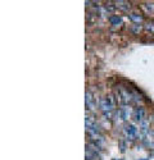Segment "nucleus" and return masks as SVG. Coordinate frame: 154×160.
<instances>
[{
  "label": "nucleus",
  "mask_w": 154,
  "mask_h": 160,
  "mask_svg": "<svg viewBox=\"0 0 154 160\" xmlns=\"http://www.w3.org/2000/svg\"><path fill=\"white\" fill-rule=\"evenodd\" d=\"M116 100L113 96H104L99 99V109L101 112V114L104 115L107 119H112L113 114L116 112Z\"/></svg>",
  "instance_id": "obj_1"
},
{
  "label": "nucleus",
  "mask_w": 154,
  "mask_h": 160,
  "mask_svg": "<svg viewBox=\"0 0 154 160\" xmlns=\"http://www.w3.org/2000/svg\"><path fill=\"white\" fill-rule=\"evenodd\" d=\"M116 96H117L116 99H117V101H118L121 105H128L130 102L134 101V99H132V92L128 91V88H125V87H122V86L118 87Z\"/></svg>",
  "instance_id": "obj_2"
},
{
  "label": "nucleus",
  "mask_w": 154,
  "mask_h": 160,
  "mask_svg": "<svg viewBox=\"0 0 154 160\" xmlns=\"http://www.w3.org/2000/svg\"><path fill=\"white\" fill-rule=\"evenodd\" d=\"M123 133H125V136H126V138L127 140H130V141H134V140H136L137 137H139V131H137V128L134 126V124H126L125 127H123Z\"/></svg>",
  "instance_id": "obj_3"
},
{
  "label": "nucleus",
  "mask_w": 154,
  "mask_h": 160,
  "mask_svg": "<svg viewBox=\"0 0 154 160\" xmlns=\"http://www.w3.org/2000/svg\"><path fill=\"white\" fill-rule=\"evenodd\" d=\"M149 126H150V118H145L143 122L140 123V128H139V135L141 138H144L148 136L149 133Z\"/></svg>",
  "instance_id": "obj_4"
},
{
  "label": "nucleus",
  "mask_w": 154,
  "mask_h": 160,
  "mask_svg": "<svg viewBox=\"0 0 154 160\" xmlns=\"http://www.w3.org/2000/svg\"><path fill=\"white\" fill-rule=\"evenodd\" d=\"M132 118L135 119V122H143L145 119V109L143 106H137V108L134 109V113H132Z\"/></svg>",
  "instance_id": "obj_5"
},
{
  "label": "nucleus",
  "mask_w": 154,
  "mask_h": 160,
  "mask_svg": "<svg viewBox=\"0 0 154 160\" xmlns=\"http://www.w3.org/2000/svg\"><path fill=\"white\" fill-rule=\"evenodd\" d=\"M85 104H86V108H87L89 110H91V112L95 110L94 96L91 95V92H90V91H86V94H85Z\"/></svg>",
  "instance_id": "obj_6"
},
{
  "label": "nucleus",
  "mask_w": 154,
  "mask_h": 160,
  "mask_svg": "<svg viewBox=\"0 0 154 160\" xmlns=\"http://www.w3.org/2000/svg\"><path fill=\"white\" fill-rule=\"evenodd\" d=\"M120 114H121V117H122V119L123 121H127V119H130V117H131V114L134 113V110H131V108L128 105H122L121 108H120V112H118Z\"/></svg>",
  "instance_id": "obj_7"
},
{
  "label": "nucleus",
  "mask_w": 154,
  "mask_h": 160,
  "mask_svg": "<svg viewBox=\"0 0 154 160\" xmlns=\"http://www.w3.org/2000/svg\"><path fill=\"white\" fill-rule=\"evenodd\" d=\"M114 5L116 8H118L123 12H128L131 9V3H128V2H122V0H120V2H114Z\"/></svg>",
  "instance_id": "obj_8"
},
{
  "label": "nucleus",
  "mask_w": 154,
  "mask_h": 160,
  "mask_svg": "<svg viewBox=\"0 0 154 160\" xmlns=\"http://www.w3.org/2000/svg\"><path fill=\"white\" fill-rule=\"evenodd\" d=\"M128 18L132 21L134 24H141L144 22V17L141 14H137V13H130V14H128Z\"/></svg>",
  "instance_id": "obj_9"
},
{
  "label": "nucleus",
  "mask_w": 154,
  "mask_h": 160,
  "mask_svg": "<svg viewBox=\"0 0 154 160\" xmlns=\"http://www.w3.org/2000/svg\"><path fill=\"white\" fill-rule=\"evenodd\" d=\"M109 22L112 26H114V27H120V26H122V18L121 16H117V14H113L109 17Z\"/></svg>",
  "instance_id": "obj_10"
},
{
  "label": "nucleus",
  "mask_w": 154,
  "mask_h": 160,
  "mask_svg": "<svg viewBox=\"0 0 154 160\" xmlns=\"http://www.w3.org/2000/svg\"><path fill=\"white\" fill-rule=\"evenodd\" d=\"M141 30H143V27H141V24H131L130 26V31L132 32V33H135V35H139L140 32H141Z\"/></svg>",
  "instance_id": "obj_11"
},
{
  "label": "nucleus",
  "mask_w": 154,
  "mask_h": 160,
  "mask_svg": "<svg viewBox=\"0 0 154 160\" xmlns=\"http://www.w3.org/2000/svg\"><path fill=\"white\" fill-rule=\"evenodd\" d=\"M144 28L148 32H150L151 35H154V22H146L145 26H144Z\"/></svg>",
  "instance_id": "obj_12"
},
{
  "label": "nucleus",
  "mask_w": 154,
  "mask_h": 160,
  "mask_svg": "<svg viewBox=\"0 0 154 160\" xmlns=\"http://www.w3.org/2000/svg\"><path fill=\"white\" fill-rule=\"evenodd\" d=\"M143 7L145 8V10L148 13H150V14H154V3H145Z\"/></svg>",
  "instance_id": "obj_13"
},
{
  "label": "nucleus",
  "mask_w": 154,
  "mask_h": 160,
  "mask_svg": "<svg viewBox=\"0 0 154 160\" xmlns=\"http://www.w3.org/2000/svg\"><path fill=\"white\" fill-rule=\"evenodd\" d=\"M113 160H118V159H113Z\"/></svg>",
  "instance_id": "obj_14"
},
{
  "label": "nucleus",
  "mask_w": 154,
  "mask_h": 160,
  "mask_svg": "<svg viewBox=\"0 0 154 160\" xmlns=\"http://www.w3.org/2000/svg\"><path fill=\"white\" fill-rule=\"evenodd\" d=\"M86 160H90V159H86Z\"/></svg>",
  "instance_id": "obj_15"
}]
</instances>
